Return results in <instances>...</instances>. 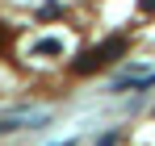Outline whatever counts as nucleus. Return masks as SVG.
I'll return each mask as SVG.
<instances>
[{"mask_svg": "<svg viewBox=\"0 0 155 146\" xmlns=\"http://www.w3.org/2000/svg\"><path fill=\"white\" fill-rule=\"evenodd\" d=\"M143 8H147V13H155V0H143Z\"/></svg>", "mask_w": 155, "mask_h": 146, "instance_id": "f257e3e1", "label": "nucleus"}, {"mask_svg": "<svg viewBox=\"0 0 155 146\" xmlns=\"http://www.w3.org/2000/svg\"><path fill=\"white\" fill-rule=\"evenodd\" d=\"M63 146H71V142H63Z\"/></svg>", "mask_w": 155, "mask_h": 146, "instance_id": "f03ea898", "label": "nucleus"}]
</instances>
